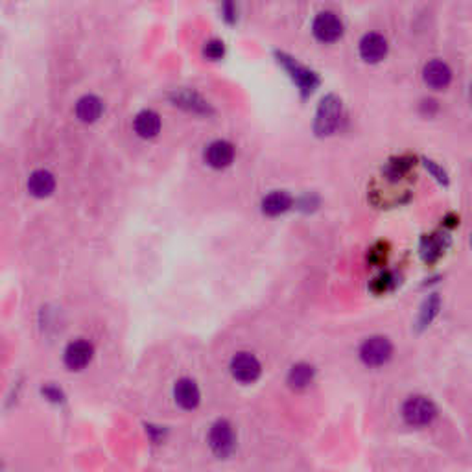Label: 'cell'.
<instances>
[{
  "mask_svg": "<svg viewBox=\"0 0 472 472\" xmlns=\"http://www.w3.org/2000/svg\"><path fill=\"white\" fill-rule=\"evenodd\" d=\"M423 80L434 91H444L452 83V68L443 59H432L423 68Z\"/></svg>",
  "mask_w": 472,
  "mask_h": 472,
  "instance_id": "8",
  "label": "cell"
},
{
  "mask_svg": "<svg viewBox=\"0 0 472 472\" xmlns=\"http://www.w3.org/2000/svg\"><path fill=\"white\" fill-rule=\"evenodd\" d=\"M174 397L183 410H194L200 404V389H198L196 382L190 378H181L177 382L174 387Z\"/></svg>",
  "mask_w": 472,
  "mask_h": 472,
  "instance_id": "13",
  "label": "cell"
},
{
  "mask_svg": "<svg viewBox=\"0 0 472 472\" xmlns=\"http://www.w3.org/2000/svg\"><path fill=\"white\" fill-rule=\"evenodd\" d=\"M468 92H471V98H472V85H471V91H468Z\"/></svg>",
  "mask_w": 472,
  "mask_h": 472,
  "instance_id": "31",
  "label": "cell"
},
{
  "mask_svg": "<svg viewBox=\"0 0 472 472\" xmlns=\"http://www.w3.org/2000/svg\"><path fill=\"white\" fill-rule=\"evenodd\" d=\"M102 111H104V104H102L98 96L87 95L80 98L76 104V116L81 122H85V124L96 122L102 116Z\"/></svg>",
  "mask_w": 472,
  "mask_h": 472,
  "instance_id": "15",
  "label": "cell"
},
{
  "mask_svg": "<svg viewBox=\"0 0 472 472\" xmlns=\"http://www.w3.org/2000/svg\"><path fill=\"white\" fill-rule=\"evenodd\" d=\"M92 354H95L92 345L85 339H78V341H72L65 351V363L71 371H81L91 363Z\"/></svg>",
  "mask_w": 472,
  "mask_h": 472,
  "instance_id": "10",
  "label": "cell"
},
{
  "mask_svg": "<svg viewBox=\"0 0 472 472\" xmlns=\"http://www.w3.org/2000/svg\"><path fill=\"white\" fill-rule=\"evenodd\" d=\"M447 246H449V242L441 234H426L425 238L420 240V257L428 264L435 262L443 257Z\"/></svg>",
  "mask_w": 472,
  "mask_h": 472,
  "instance_id": "17",
  "label": "cell"
},
{
  "mask_svg": "<svg viewBox=\"0 0 472 472\" xmlns=\"http://www.w3.org/2000/svg\"><path fill=\"white\" fill-rule=\"evenodd\" d=\"M209 444L218 458H227L234 450V432L227 420H218L209 432Z\"/></svg>",
  "mask_w": 472,
  "mask_h": 472,
  "instance_id": "7",
  "label": "cell"
},
{
  "mask_svg": "<svg viewBox=\"0 0 472 472\" xmlns=\"http://www.w3.org/2000/svg\"><path fill=\"white\" fill-rule=\"evenodd\" d=\"M387 257H389V246L386 242H377L368 253L369 264L375 267L384 266L387 262Z\"/></svg>",
  "mask_w": 472,
  "mask_h": 472,
  "instance_id": "23",
  "label": "cell"
},
{
  "mask_svg": "<svg viewBox=\"0 0 472 472\" xmlns=\"http://www.w3.org/2000/svg\"><path fill=\"white\" fill-rule=\"evenodd\" d=\"M203 56L210 61H218L225 56V44L224 41H219V39H210L207 41L205 47H203Z\"/></svg>",
  "mask_w": 472,
  "mask_h": 472,
  "instance_id": "25",
  "label": "cell"
},
{
  "mask_svg": "<svg viewBox=\"0 0 472 472\" xmlns=\"http://www.w3.org/2000/svg\"><path fill=\"white\" fill-rule=\"evenodd\" d=\"M234 159V148L233 144L227 140H216V143L209 144V148L205 152V161L209 167L212 168H227Z\"/></svg>",
  "mask_w": 472,
  "mask_h": 472,
  "instance_id": "12",
  "label": "cell"
},
{
  "mask_svg": "<svg viewBox=\"0 0 472 472\" xmlns=\"http://www.w3.org/2000/svg\"><path fill=\"white\" fill-rule=\"evenodd\" d=\"M345 26L334 11H320L312 20V34L323 44H332L344 37Z\"/></svg>",
  "mask_w": 472,
  "mask_h": 472,
  "instance_id": "3",
  "label": "cell"
},
{
  "mask_svg": "<svg viewBox=\"0 0 472 472\" xmlns=\"http://www.w3.org/2000/svg\"><path fill=\"white\" fill-rule=\"evenodd\" d=\"M471 243H472V240H471Z\"/></svg>",
  "mask_w": 472,
  "mask_h": 472,
  "instance_id": "32",
  "label": "cell"
},
{
  "mask_svg": "<svg viewBox=\"0 0 472 472\" xmlns=\"http://www.w3.org/2000/svg\"><path fill=\"white\" fill-rule=\"evenodd\" d=\"M423 164H425L426 172H428L430 176L434 177V179L439 183V185H443V186L449 185V181H450L449 174H447V170H444V168L441 167V164H437V162L432 161V159H423Z\"/></svg>",
  "mask_w": 472,
  "mask_h": 472,
  "instance_id": "24",
  "label": "cell"
},
{
  "mask_svg": "<svg viewBox=\"0 0 472 472\" xmlns=\"http://www.w3.org/2000/svg\"><path fill=\"white\" fill-rule=\"evenodd\" d=\"M443 225L444 227H450V229H452V227H458L459 218L456 214H447L443 218Z\"/></svg>",
  "mask_w": 472,
  "mask_h": 472,
  "instance_id": "30",
  "label": "cell"
},
{
  "mask_svg": "<svg viewBox=\"0 0 472 472\" xmlns=\"http://www.w3.org/2000/svg\"><path fill=\"white\" fill-rule=\"evenodd\" d=\"M135 133L143 138H153L157 137V133L161 131V116L152 109H144L140 111L137 116H135L133 122Z\"/></svg>",
  "mask_w": 472,
  "mask_h": 472,
  "instance_id": "14",
  "label": "cell"
},
{
  "mask_svg": "<svg viewBox=\"0 0 472 472\" xmlns=\"http://www.w3.org/2000/svg\"><path fill=\"white\" fill-rule=\"evenodd\" d=\"M314 368L308 365V363H297L290 369V375H288V384H290L294 389H303L314 380Z\"/></svg>",
  "mask_w": 472,
  "mask_h": 472,
  "instance_id": "20",
  "label": "cell"
},
{
  "mask_svg": "<svg viewBox=\"0 0 472 472\" xmlns=\"http://www.w3.org/2000/svg\"><path fill=\"white\" fill-rule=\"evenodd\" d=\"M439 308H441V299H439L437 294L430 296L428 299L425 301V305H423L419 314V330L430 327V323H432V321L435 320V315L439 314Z\"/></svg>",
  "mask_w": 472,
  "mask_h": 472,
  "instance_id": "21",
  "label": "cell"
},
{
  "mask_svg": "<svg viewBox=\"0 0 472 472\" xmlns=\"http://www.w3.org/2000/svg\"><path fill=\"white\" fill-rule=\"evenodd\" d=\"M397 284L395 275L392 272H384L380 273L378 277H375L371 282V291L373 294H377V296H382V294H386V291L393 290Z\"/></svg>",
  "mask_w": 472,
  "mask_h": 472,
  "instance_id": "22",
  "label": "cell"
},
{
  "mask_svg": "<svg viewBox=\"0 0 472 472\" xmlns=\"http://www.w3.org/2000/svg\"><path fill=\"white\" fill-rule=\"evenodd\" d=\"M297 205H299L301 210H306V212H310V210H314L315 207L320 205V200H317V196H314V194H305V196L299 198Z\"/></svg>",
  "mask_w": 472,
  "mask_h": 472,
  "instance_id": "27",
  "label": "cell"
},
{
  "mask_svg": "<svg viewBox=\"0 0 472 472\" xmlns=\"http://www.w3.org/2000/svg\"><path fill=\"white\" fill-rule=\"evenodd\" d=\"M439 111V102L434 100V98H425V100L420 102V113L425 116H435Z\"/></svg>",
  "mask_w": 472,
  "mask_h": 472,
  "instance_id": "28",
  "label": "cell"
},
{
  "mask_svg": "<svg viewBox=\"0 0 472 472\" xmlns=\"http://www.w3.org/2000/svg\"><path fill=\"white\" fill-rule=\"evenodd\" d=\"M170 100H172L176 105H179V107H183V109L190 111V113H196V115H210V113H212L209 102H205L198 92L188 91V89L174 91L172 95H170Z\"/></svg>",
  "mask_w": 472,
  "mask_h": 472,
  "instance_id": "11",
  "label": "cell"
},
{
  "mask_svg": "<svg viewBox=\"0 0 472 472\" xmlns=\"http://www.w3.org/2000/svg\"><path fill=\"white\" fill-rule=\"evenodd\" d=\"M437 408L426 397H410L402 406V417L410 426H426L435 419Z\"/></svg>",
  "mask_w": 472,
  "mask_h": 472,
  "instance_id": "4",
  "label": "cell"
},
{
  "mask_svg": "<svg viewBox=\"0 0 472 472\" xmlns=\"http://www.w3.org/2000/svg\"><path fill=\"white\" fill-rule=\"evenodd\" d=\"M43 395L47 397L48 401L63 402V393H61V389H58V387H54V386L43 387Z\"/></svg>",
  "mask_w": 472,
  "mask_h": 472,
  "instance_id": "29",
  "label": "cell"
},
{
  "mask_svg": "<svg viewBox=\"0 0 472 472\" xmlns=\"http://www.w3.org/2000/svg\"><path fill=\"white\" fill-rule=\"evenodd\" d=\"M415 167V157L411 155H401V157L389 159V162L384 168V177L389 181H401L404 177L410 176V172Z\"/></svg>",
  "mask_w": 472,
  "mask_h": 472,
  "instance_id": "19",
  "label": "cell"
},
{
  "mask_svg": "<svg viewBox=\"0 0 472 472\" xmlns=\"http://www.w3.org/2000/svg\"><path fill=\"white\" fill-rule=\"evenodd\" d=\"M344 119V104L336 95H327L317 105L314 119V131L317 137H330L338 131Z\"/></svg>",
  "mask_w": 472,
  "mask_h": 472,
  "instance_id": "1",
  "label": "cell"
},
{
  "mask_svg": "<svg viewBox=\"0 0 472 472\" xmlns=\"http://www.w3.org/2000/svg\"><path fill=\"white\" fill-rule=\"evenodd\" d=\"M56 188V179L47 170H35L28 179V190L35 198H48Z\"/></svg>",
  "mask_w": 472,
  "mask_h": 472,
  "instance_id": "18",
  "label": "cell"
},
{
  "mask_svg": "<svg viewBox=\"0 0 472 472\" xmlns=\"http://www.w3.org/2000/svg\"><path fill=\"white\" fill-rule=\"evenodd\" d=\"M260 371H262L260 362H258L253 354L240 353L231 360V373H233V377L238 382H243V384H251V382L257 380L260 377Z\"/></svg>",
  "mask_w": 472,
  "mask_h": 472,
  "instance_id": "9",
  "label": "cell"
},
{
  "mask_svg": "<svg viewBox=\"0 0 472 472\" xmlns=\"http://www.w3.org/2000/svg\"><path fill=\"white\" fill-rule=\"evenodd\" d=\"M387 50H389V44H387V39L382 34L377 32H369V34L363 35L360 39V44H358V52H360V58L365 63H380L382 59L387 56Z\"/></svg>",
  "mask_w": 472,
  "mask_h": 472,
  "instance_id": "6",
  "label": "cell"
},
{
  "mask_svg": "<svg viewBox=\"0 0 472 472\" xmlns=\"http://www.w3.org/2000/svg\"><path fill=\"white\" fill-rule=\"evenodd\" d=\"M222 17L227 24H234L238 20V6L236 0H222Z\"/></svg>",
  "mask_w": 472,
  "mask_h": 472,
  "instance_id": "26",
  "label": "cell"
},
{
  "mask_svg": "<svg viewBox=\"0 0 472 472\" xmlns=\"http://www.w3.org/2000/svg\"><path fill=\"white\" fill-rule=\"evenodd\" d=\"M294 205V198L284 190H273L262 200V212L267 216L284 214Z\"/></svg>",
  "mask_w": 472,
  "mask_h": 472,
  "instance_id": "16",
  "label": "cell"
},
{
  "mask_svg": "<svg viewBox=\"0 0 472 472\" xmlns=\"http://www.w3.org/2000/svg\"><path fill=\"white\" fill-rule=\"evenodd\" d=\"M392 354L393 345L389 344V339L382 338V336L365 339L362 347H360V358L369 368H380V365L389 362Z\"/></svg>",
  "mask_w": 472,
  "mask_h": 472,
  "instance_id": "5",
  "label": "cell"
},
{
  "mask_svg": "<svg viewBox=\"0 0 472 472\" xmlns=\"http://www.w3.org/2000/svg\"><path fill=\"white\" fill-rule=\"evenodd\" d=\"M275 59H277V63H279V65H281V67L288 72V76H290L291 81L296 83V87L299 89L303 98L310 96L312 92L320 87V83H321L320 76H317L314 71H310L308 67H305V65H301L296 58H291L290 54L279 52V50H277Z\"/></svg>",
  "mask_w": 472,
  "mask_h": 472,
  "instance_id": "2",
  "label": "cell"
}]
</instances>
